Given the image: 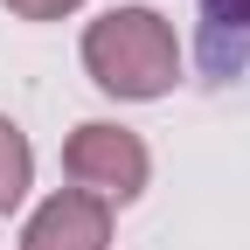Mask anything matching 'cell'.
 I'll return each mask as SVG.
<instances>
[{
	"label": "cell",
	"instance_id": "cell-1",
	"mask_svg": "<svg viewBox=\"0 0 250 250\" xmlns=\"http://www.w3.org/2000/svg\"><path fill=\"white\" fill-rule=\"evenodd\" d=\"M83 70L98 90L111 98H167L181 83V42H174V21L153 14V7H111L83 28Z\"/></svg>",
	"mask_w": 250,
	"mask_h": 250
},
{
	"label": "cell",
	"instance_id": "cell-2",
	"mask_svg": "<svg viewBox=\"0 0 250 250\" xmlns=\"http://www.w3.org/2000/svg\"><path fill=\"white\" fill-rule=\"evenodd\" d=\"M62 174H70L77 195H98L104 208L111 202H139L146 195V174H153V153L139 132H125L111 118H90L62 139Z\"/></svg>",
	"mask_w": 250,
	"mask_h": 250
},
{
	"label": "cell",
	"instance_id": "cell-3",
	"mask_svg": "<svg viewBox=\"0 0 250 250\" xmlns=\"http://www.w3.org/2000/svg\"><path fill=\"white\" fill-rule=\"evenodd\" d=\"M104 243H111V208L77 188L49 195L21 229V250H104Z\"/></svg>",
	"mask_w": 250,
	"mask_h": 250
},
{
	"label": "cell",
	"instance_id": "cell-4",
	"mask_svg": "<svg viewBox=\"0 0 250 250\" xmlns=\"http://www.w3.org/2000/svg\"><path fill=\"white\" fill-rule=\"evenodd\" d=\"M202 62L208 77L250 70V0H202Z\"/></svg>",
	"mask_w": 250,
	"mask_h": 250
},
{
	"label": "cell",
	"instance_id": "cell-5",
	"mask_svg": "<svg viewBox=\"0 0 250 250\" xmlns=\"http://www.w3.org/2000/svg\"><path fill=\"white\" fill-rule=\"evenodd\" d=\"M28 181H35V146H28V132L14 118H0V215L21 208Z\"/></svg>",
	"mask_w": 250,
	"mask_h": 250
},
{
	"label": "cell",
	"instance_id": "cell-6",
	"mask_svg": "<svg viewBox=\"0 0 250 250\" xmlns=\"http://www.w3.org/2000/svg\"><path fill=\"white\" fill-rule=\"evenodd\" d=\"M77 7H83V0H7V14H21V21H62Z\"/></svg>",
	"mask_w": 250,
	"mask_h": 250
}]
</instances>
